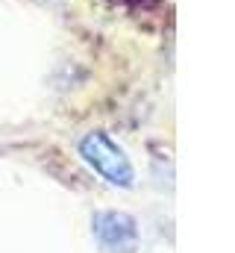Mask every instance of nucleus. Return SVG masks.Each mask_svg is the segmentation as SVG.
Here are the masks:
<instances>
[{
  "label": "nucleus",
  "mask_w": 235,
  "mask_h": 253,
  "mask_svg": "<svg viewBox=\"0 0 235 253\" xmlns=\"http://www.w3.org/2000/svg\"><path fill=\"white\" fill-rule=\"evenodd\" d=\"M79 156L103 177L109 180L112 186H123L129 189L132 186V165L126 159V153L118 147L115 141L103 132H88L82 141H79Z\"/></svg>",
  "instance_id": "obj_1"
},
{
  "label": "nucleus",
  "mask_w": 235,
  "mask_h": 253,
  "mask_svg": "<svg viewBox=\"0 0 235 253\" xmlns=\"http://www.w3.org/2000/svg\"><path fill=\"white\" fill-rule=\"evenodd\" d=\"M94 239L106 253H135L138 251V227L126 212H97Z\"/></svg>",
  "instance_id": "obj_2"
}]
</instances>
